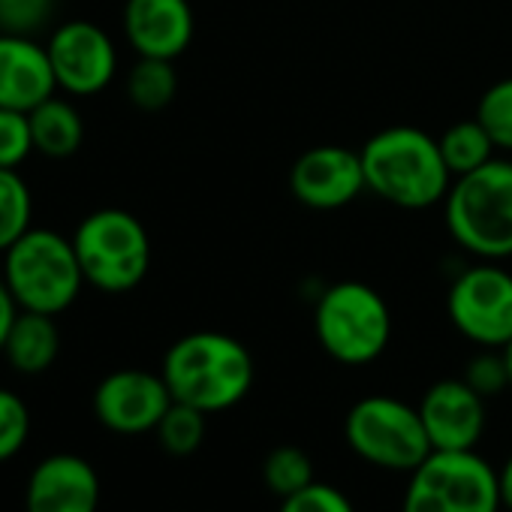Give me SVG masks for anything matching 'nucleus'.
I'll list each match as a JSON object with an SVG mask.
<instances>
[{
    "label": "nucleus",
    "mask_w": 512,
    "mask_h": 512,
    "mask_svg": "<svg viewBox=\"0 0 512 512\" xmlns=\"http://www.w3.org/2000/svg\"><path fill=\"white\" fill-rule=\"evenodd\" d=\"M178 94L175 61L139 58L127 73V100L142 112H163Z\"/></svg>",
    "instance_id": "aec40b11"
},
{
    "label": "nucleus",
    "mask_w": 512,
    "mask_h": 512,
    "mask_svg": "<svg viewBox=\"0 0 512 512\" xmlns=\"http://www.w3.org/2000/svg\"><path fill=\"white\" fill-rule=\"evenodd\" d=\"M497 485H500V503H503V509L512 512V455L497 470Z\"/></svg>",
    "instance_id": "7c9ffc66"
},
{
    "label": "nucleus",
    "mask_w": 512,
    "mask_h": 512,
    "mask_svg": "<svg viewBox=\"0 0 512 512\" xmlns=\"http://www.w3.org/2000/svg\"><path fill=\"white\" fill-rule=\"evenodd\" d=\"M503 359H506V371H509V389H512V341L503 347Z\"/></svg>",
    "instance_id": "2f4dec72"
},
{
    "label": "nucleus",
    "mask_w": 512,
    "mask_h": 512,
    "mask_svg": "<svg viewBox=\"0 0 512 512\" xmlns=\"http://www.w3.org/2000/svg\"><path fill=\"white\" fill-rule=\"evenodd\" d=\"M278 512H356V506H353V500L341 488L317 479L308 488L284 497Z\"/></svg>",
    "instance_id": "c85d7f7f"
},
{
    "label": "nucleus",
    "mask_w": 512,
    "mask_h": 512,
    "mask_svg": "<svg viewBox=\"0 0 512 512\" xmlns=\"http://www.w3.org/2000/svg\"><path fill=\"white\" fill-rule=\"evenodd\" d=\"M34 217V196L28 181L16 169H0V253L10 250Z\"/></svg>",
    "instance_id": "412c9836"
},
{
    "label": "nucleus",
    "mask_w": 512,
    "mask_h": 512,
    "mask_svg": "<svg viewBox=\"0 0 512 512\" xmlns=\"http://www.w3.org/2000/svg\"><path fill=\"white\" fill-rule=\"evenodd\" d=\"M100 476L91 461L73 452L43 458L25 485V512H97Z\"/></svg>",
    "instance_id": "4468645a"
},
{
    "label": "nucleus",
    "mask_w": 512,
    "mask_h": 512,
    "mask_svg": "<svg viewBox=\"0 0 512 512\" xmlns=\"http://www.w3.org/2000/svg\"><path fill=\"white\" fill-rule=\"evenodd\" d=\"M359 157L368 193L404 211L443 205L452 187V172L440 154V142L413 124L377 130L359 148Z\"/></svg>",
    "instance_id": "f257e3e1"
},
{
    "label": "nucleus",
    "mask_w": 512,
    "mask_h": 512,
    "mask_svg": "<svg viewBox=\"0 0 512 512\" xmlns=\"http://www.w3.org/2000/svg\"><path fill=\"white\" fill-rule=\"evenodd\" d=\"M31 437V410L13 389L0 386V464L16 458Z\"/></svg>",
    "instance_id": "393cba45"
},
{
    "label": "nucleus",
    "mask_w": 512,
    "mask_h": 512,
    "mask_svg": "<svg viewBox=\"0 0 512 512\" xmlns=\"http://www.w3.org/2000/svg\"><path fill=\"white\" fill-rule=\"evenodd\" d=\"M0 353L7 356L10 368L19 374L37 377L49 371L61 353V332L55 317L37 311H19Z\"/></svg>",
    "instance_id": "f3484780"
},
{
    "label": "nucleus",
    "mask_w": 512,
    "mask_h": 512,
    "mask_svg": "<svg viewBox=\"0 0 512 512\" xmlns=\"http://www.w3.org/2000/svg\"><path fill=\"white\" fill-rule=\"evenodd\" d=\"M34 151L28 112L0 109V169H19Z\"/></svg>",
    "instance_id": "a878e982"
},
{
    "label": "nucleus",
    "mask_w": 512,
    "mask_h": 512,
    "mask_svg": "<svg viewBox=\"0 0 512 512\" xmlns=\"http://www.w3.org/2000/svg\"><path fill=\"white\" fill-rule=\"evenodd\" d=\"M314 332L329 359L350 368L371 365L392 341V311L374 287L338 281L314 305Z\"/></svg>",
    "instance_id": "423d86ee"
},
{
    "label": "nucleus",
    "mask_w": 512,
    "mask_h": 512,
    "mask_svg": "<svg viewBox=\"0 0 512 512\" xmlns=\"http://www.w3.org/2000/svg\"><path fill=\"white\" fill-rule=\"evenodd\" d=\"M172 392L163 374L142 368H121L106 374L94 389V416L97 422L124 437L151 434L163 413L172 407Z\"/></svg>",
    "instance_id": "9b49d317"
},
{
    "label": "nucleus",
    "mask_w": 512,
    "mask_h": 512,
    "mask_svg": "<svg viewBox=\"0 0 512 512\" xmlns=\"http://www.w3.org/2000/svg\"><path fill=\"white\" fill-rule=\"evenodd\" d=\"M46 52L58 91L70 97H94L106 91L118 73V49L112 37L88 19H73L55 28Z\"/></svg>",
    "instance_id": "9d476101"
},
{
    "label": "nucleus",
    "mask_w": 512,
    "mask_h": 512,
    "mask_svg": "<svg viewBox=\"0 0 512 512\" xmlns=\"http://www.w3.org/2000/svg\"><path fill=\"white\" fill-rule=\"evenodd\" d=\"M497 470L476 452H431L404 488L401 512H500Z\"/></svg>",
    "instance_id": "6e6552de"
},
{
    "label": "nucleus",
    "mask_w": 512,
    "mask_h": 512,
    "mask_svg": "<svg viewBox=\"0 0 512 512\" xmlns=\"http://www.w3.org/2000/svg\"><path fill=\"white\" fill-rule=\"evenodd\" d=\"M19 311H22V308L16 305V299H13L7 281L0 278V350H4V341H7V335H10V329H13L16 317H19Z\"/></svg>",
    "instance_id": "c756f323"
},
{
    "label": "nucleus",
    "mask_w": 512,
    "mask_h": 512,
    "mask_svg": "<svg viewBox=\"0 0 512 512\" xmlns=\"http://www.w3.org/2000/svg\"><path fill=\"white\" fill-rule=\"evenodd\" d=\"M16 305L58 317L79 299L85 275L73 238L55 229H28L10 250H4V275Z\"/></svg>",
    "instance_id": "20e7f679"
},
{
    "label": "nucleus",
    "mask_w": 512,
    "mask_h": 512,
    "mask_svg": "<svg viewBox=\"0 0 512 512\" xmlns=\"http://www.w3.org/2000/svg\"><path fill=\"white\" fill-rule=\"evenodd\" d=\"M461 377L485 401L494 398V395H500L503 389H509V371H506L503 350H485V347H479V353L467 362V368H464Z\"/></svg>",
    "instance_id": "bb28decb"
},
{
    "label": "nucleus",
    "mask_w": 512,
    "mask_h": 512,
    "mask_svg": "<svg viewBox=\"0 0 512 512\" xmlns=\"http://www.w3.org/2000/svg\"><path fill=\"white\" fill-rule=\"evenodd\" d=\"M290 190L296 202L311 211H338L356 202L365 187L362 157L344 145H317L296 157L290 169Z\"/></svg>",
    "instance_id": "f8f14e48"
},
{
    "label": "nucleus",
    "mask_w": 512,
    "mask_h": 512,
    "mask_svg": "<svg viewBox=\"0 0 512 512\" xmlns=\"http://www.w3.org/2000/svg\"><path fill=\"white\" fill-rule=\"evenodd\" d=\"M55 91L58 82L46 46L34 37L0 34V109L31 112Z\"/></svg>",
    "instance_id": "dca6fc26"
},
{
    "label": "nucleus",
    "mask_w": 512,
    "mask_h": 512,
    "mask_svg": "<svg viewBox=\"0 0 512 512\" xmlns=\"http://www.w3.org/2000/svg\"><path fill=\"white\" fill-rule=\"evenodd\" d=\"M52 0H0V34L34 37L49 25Z\"/></svg>",
    "instance_id": "cd10ccee"
},
{
    "label": "nucleus",
    "mask_w": 512,
    "mask_h": 512,
    "mask_svg": "<svg viewBox=\"0 0 512 512\" xmlns=\"http://www.w3.org/2000/svg\"><path fill=\"white\" fill-rule=\"evenodd\" d=\"M263 482L275 497L284 500V497L308 488L311 482H317L314 461L302 446H293V443L275 446L263 461Z\"/></svg>",
    "instance_id": "4be33fe9"
},
{
    "label": "nucleus",
    "mask_w": 512,
    "mask_h": 512,
    "mask_svg": "<svg viewBox=\"0 0 512 512\" xmlns=\"http://www.w3.org/2000/svg\"><path fill=\"white\" fill-rule=\"evenodd\" d=\"M31 133H34V151L52 160L73 157L85 142V121L79 109L64 97H49L37 109L28 112Z\"/></svg>",
    "instance_id": "a211bd4d"
},
{
    "label": "nucleus",
    "mask_w": 512,
    "mask_h": 512,
    "mask_svg": "<svg viewBox=\"0 0 512 512\" xmlns=\"http://www.w3.org/2000/svg\"><path fill=\"white\" fill-rule=\"evenodd\" d=\"M205 416L208 413H202V410H196L190 404L172 401V407L163 413L160 425L154 428L157 443L163 446V452L172 455V458L193 455L205 443Z\"/></svg>",
    "instance_id": "5701e85b"
},
{
    "label": "nucleus",
    "mask_w": 512,
    "mask_h": 512,
    "mask_svg": "<svg viewBox=\"0 0 512 512\" xmlns=\"http://www.w3.org/2000/svg\"><path fill=\"white\" fill-rule=\"evenodd\" d=\"M443 220L452 241L476 260L503 263L512 256V157L452 178L443 199Z\"/></svg>",
    "instance_id": "7ed1b4c3"
},
{
    "label": "nucleus",
    "mask_w": 512,
    "mask_h": 512,
    "mask_svg": "<svg viewBox=\"0 0 512 512\" xmlns=\"http://www.w3.org/2000/svg\"><path fill=\"white\" fill-rule=\"evenodd\" d=\"M476 118L494 139L497 151L512 157V76L488 85L476 103Z\"/></svg>",
    "instance_id": "b1692460"
},
{
    "label": "nucleus",
    "mask_w": 512,
    "mask_h": 512,
    "mask_svg": "<svg viewBox=\"0 0 512 512\" xmlns=\"http://www.w3.org/2000/svg\"><path fill=\"white\" fill-rule=\"evenodd\" d=\"M446 317L470 344L503 350L512 341V272L491 260L461 269L446 293Z\"/></svg>",
    "instance_id": "1a4fd4ad"
},
{
    "label": "nucleus",
    "mask_w": 512,
    "mask_h": 512,
    "mask_svg": "<svg viewBox=\"0 0 512 512\" xmlns=\"http://www.w3.org/2000/svg\"><path fill=\"white\" fill-rule=\"evenodd\" d=\"M124 37L139 58H181L196 34L190 0H127L121 13Z\"/></svg>",
    "instance_id": "2eb2a0df"
},
{
    "label": "nucleus",
    "mask_w": 512,
    "mask_h": 512,
    "mask_svg": "<svg viewBox=\"0 0 512 512\" xmlns=\"http://www.w3.org/2000/svg\"><path fill=\"white\" fill-rule=\"evenodd\" d=\"M73 247L85 284L121 296L136 290L151 269V238L145 223L124 208H100L82 217Z\"/></svg>",
    "instance_id": "39448f33"
},
{
    "label": "nucleus",
    "mask_w": 512,
    "mask_h": 512,
    "mask_svg": "<svg viewBox=\"0 0 512 512\" xmlns=\"http://www.w3.org/2000/svg\"><path fill=\"white\" fill-rule=\"evenodd\" d=\"M344 440L356 458L395 473H413L434 449L419 407L395 395H365L344 419Z\"/></svg>",
    "instance_id": "0eeeda50"
},
{
    "label": "nucleus",
    "mask_w": 512,
    "mask_h": 512,
    "mask_svg": "<svg viewBox=\"0 0 512 512\" xmlns=\"http://www.w3.org/2000/svg\"><path fill=\"white\" fill-rule=\"evenodd\" d=\"M160 374L175 401L202 413L232 410L253 389V356L226 332H190L178 338L160 365Z\"/></svg>",
    "instance_id": "f03ea898"
},
{
    "label": "nucleus",
    "mask_w": 512,
    "mask_h": 512,
    "mask_svg": "<svg viewBox=\"0 0 512 512\" xmlns=\"http://www.w3.org/2000/svg\"><path fill=\"white\" fill-rule=\"evenodd\" d=\"M416 407L428 431L431 449L437 452L476 449L488 425L485 398L470 389L464 377H446L431 383Z\"/></svg>",
    "instance_id": "ddd939ff"
},
{
    "label": "nucleus",
    "mask_w": 512,
    "mask_h": 512,
    "mask_svg": "<svg viewBox=\"0 0 512 512\" xmlns=\"http://www.w3.org/2000/svg\"><path fill=\"white\" fill-rule=\"evenodd\" d=\"M437 142H440V154H443L452 178L467 175V172H473V169H479V166H485L488 160L497 157V145L488 136V130L479 124L476 115L449 124L437 136Z\"/></svg>",
    "instance_id": "6ab92c4d"
}]
</instances>
